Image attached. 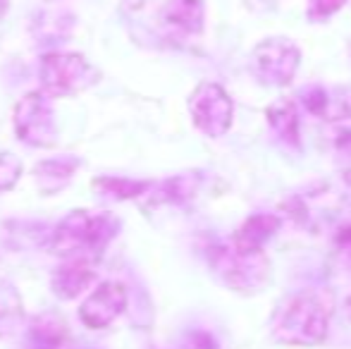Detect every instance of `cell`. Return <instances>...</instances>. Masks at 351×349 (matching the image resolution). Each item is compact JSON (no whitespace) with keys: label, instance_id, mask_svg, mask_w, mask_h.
<instances>
[{"label":"cell","instance_id":"6da1fadb","mask_svg":"<svg viewBox=\"0 0 351 349\" xmlns=\"http://www.w3.org/2000/svg\"><path fill=\"white\" fill-rule=\"evenodd\" d=\"M332 313L335 297L330 289H304L280 304L270 328L282 345L318 347L328 337Z\"/></svg>","mask_w":351,"mask_h":349},{"label":"cell","instance_id":"7a4b0ae2","mask_svg":"<svg viewBox=\"0 0 351 349\" xmlns=\"http://www.w3.org/2000/svg\"><path fill=\"white\" fill-rule=\"evenodd\" d=\"M117 225L110 215H93L88 210H77L67 215L53 237V252L67 261L93 263L101 258L106 244L112 239Z\"/></svg>","mask_w":351,"mask_h":349},{"label":"cell","instance_id":"3957f363","mask_svg":"<svg viewBox=\"0 0 351 349\" xmlns=\"http://www.w3.org/2000/svg\"><path fill=\"white\" fill-rule=\"evenodd\" d=\"M213 268L220 273L222 282L237 292H256L268 282L270 275V265L263 252L246 254L234 247L217 249L213 254Z\"/></svg>","mask_w":351,"mask_h":349},{"label":"cell","instance_id":"277c9868","mask_svg":"<svg viewBox=\"0 0 351 349\" xmlns=\"http://www.w3.org/2000/svg\"><path fill=\"white\" fill-rule=\"evenodd\" d=\"M301 62V51L289 38H268L254 51L251 70L263 84L285 86L294 80Z\"/></svg>","mask_w":351,"mask_h":349},{"label":"cell","instance_id":"5b68a950","mask_svg":"<svg viewBox=\"0 0 351 349\" xmlns=\"http://www.w3.org/2000/svg\"><path fill=\"white\" fill-rule=\"evenodd\" d=\"M41 80L53 96H72L98 80V72L82 56H48L43 58Z\"/></svg>","mask_w":351,"mask_h":349},{"label":"cell","instance_id":"8992f818","mask_svg":"<svg viewBox=\"0 0 351 349\" xmlns=\"http://www.w3.org/2000/svg\"><path fill=\"white\" fill-rule=\"evenodd\" d=\"M194 125L208 136H222L232 125V98L222 86L204 82L189 98Z\"/></svg>","mask_w":351,"mask_h":349},{"label":"cell","instance_id":"52a82bcc","mask_svg":"<svg viewBox=\"0 0 351 349\" xmlns=\"http://www.w3.org/2000/svg\"><path fill=\"white\" fill-rule=\"evenodd\" d=\"M17 132L19 139L29 144L51 146L56 144V130H53V112L46 96H27L17 108Z\"/></svg>","mask_w":351,"mask_h":349},{"label":"cell","instance_id":"ba28073f","mask_svg":"<svg viewBox=\"0 0 351 349\" xmlns=\"http://www.w3.org/2000/svg\"><path fill=\"white\" fill-rule=\"evenodd\" d=\"M158 24L170 41H184L204 29L201 0H165L158 12Z\"/></svg>","mask_w":351,"mask_h":349},{"label":"cell","instance_id":"9c48e42d","mask_svg":"<svg viewBox=\"0 0 351 349\" xmlns=\"http://www.w3.org/2000/svg\"><path fill=\"white\" fill-rule=\"evenodd\" d=\"M127 304V292L122 285L117 282H103L86 302L79 309L84 326L88 328H106L122 313Z\"/></svg>","mask_w":351,"mask_h":349},{"label":"cell","instance_id":"30bf717a","mask_svg":"<svg viewBox=\"0 0 351 349\" xmlns=\"http://www.w3.org/2000/svg\"><path fill=\"white\" fill-rule=\"evenodd\" d=\"M278 228H280L278 215H268V213L251 215V218L234 232L232 247L239 249V252H246V254L263 252V244L278 232Z\"/></svg>","mask_w":351,"mask_h":349},{"label":"cell","instance_id":"8fae6325","mask_svg":"<svg viewBox=\"0 0 351 349\" xmlns=\"http://www.w3.org/2000/svg\"><path fill=\"white\" fill-rule=\"evenodd\" d=\"M91 282H93V263H84V261H70L65 268L58 270L56 278H53L56 294L62 299L77 297Z\"/></svg>","mask_w":351,"mask_h":349},{"label":"cell","instance_id":"7c38bea8","mask_svg":"<svg viewBox=\"0 0 351 349\" xmlns=\"http://www.w3.org/2000/svg\"><path fill=\"white\" fill-rule=\"evenodd\" d=\"M268 122L275 132L289 144H299V117H296V106L289 98H282V101L273 103L268 108Z\"/></svg>","mask_w":351,"mask_h":349},{"label":"cell","instance_id":"4fadbf2b","mask_svg":"<svg viewBox=\"0 0 351 349\" xmlns=\"http://www.w3.org/2000/svg\"><path fill=\"white\" fill-rule=\"evenodd\" d=\"M19 318H22V302H19L17 292L0 282V333L12 330Z\"/></svg>","mask_w":351,"mask_h":349},{"label":"cell","instance_id":"5bb4252c","mask_svg":"<svg viewBox=\"0 0 351 349\" xmlns=\"http://www.w3.org/2000/svg\"><path fill=\"white\" fill-rule=\"evenodd\" d=\"M344 5V0H311L308 5V17L311 19H320L328 17V14L337 12L339 8Z\"/></svg>","mask_w":351,"mask_h":349},{"label":"cell","instance_id":"9a60e30c","mask_svg":"<svg viewBox=\"0 0 351 349\" xmlns=\"http://www.w3.org/2000/svg\"><path fill=\"white\" fill-rule=\"evenodd\" d=\"M5 14V0H0V17Z\"/></svg>","mask_w":351,"mask_h":349}]
</instances>
